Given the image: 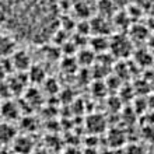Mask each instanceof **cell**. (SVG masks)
Segmentation results:
<instances>
[{
    "mask_svg": "<svg viewBox=\"0 0 154 154\" xmlns=\"http://www.w3.org/2000/svg\"><path fill=\"white\" fill-rule=\"evenodd\" d=\"M91 93H93L95 97H98V98L105 97L106 93H108V87H106V83H104V81H101V80L94 81L93 85H91Z\"/></svg>",
    "mask_w": 154,
    "mask_h": 154,
    "instance_id": "cell-18",
    "label": "cell"
},
{
    "mask_svg": "<svg viewBox=\"0 0 154 154\" xmlns=\"http://www.w3.org/2000/svg\"><path fill=\"white\" fill-rule=\"evenodd\" d=\"M41 97H42V95H41V93L37 88H27L25 90V100L28 102V105H31V106L38 105L41 102V100H42Z\"/></svg>",
    "mask_w": 154,
    "mask_h": 154,
    "instance_id": "cell-17",
    "label": "cell"
},
{
    "mask_svg": "<svg viewBox=\"0 0 154 154\" xmlns=\"http://www.w3.org/2000/svg\"><path fill=\"white\" fill-rule=\"evenodd\" d=\"M17 51L16 48V39L7 34H0V57H11L14 52Z\"/></svg>",
    "mask_w": 154,
    "mask_h": 154,
    "instance_id": "cell-7",
    "label": "cell"
},
{
    "mask_svg": "<svg viewBox=\"0 0 154 154\" xmlns=\"http://www.w3.org/2000/svg\"><path fill=\"white\" fill-rule=\"evenodd\" d=\"M44 90L46 91L48 94H51V95H53V94H56L57 91H59V84H57V81L55 80V79H46V80L44 81Z\"/></svg>",
    "mask_w": 154,
    "mask_h": 154,
    "instance_id": "cell-20",
    "label": "cell"
},
{
    "mask_svg": "<svg viewBox=\"0 0 154 154\" xmlns=\"http://www.w3.org/2000/svg\"><path fill=\"white\" fill-rule=\"evenodd\" d=\"M66 154H81V153L77 150V149H74V147H70V149H67Z\"/></svg>",
    "mask_w": 154,
    "mask_h": 154,
    "instance_id": "cell-29",
    "label": "cell"
},
{
    "mask_svg": "<svg viewBox=\"0 0 154 154\" xmlns=\"http://www.w3.org/2000/svg\"><path fill=\"white\" fill-rule=\"evenodd\" d=\"M126 153L125 154H146L144 153V149H143L140 144H129L126 147Z\"/></svg>",
    "mask_w": 154,
    "mask_h": 154,
    "instance_id": "cell-24",
    "label": "cell"
},
{
    "mask_svg": "<svg viewBox=\"0 0 154 154\" xmlns=\"http://www.w3.org/2000/svg\"><path fill=\"white\" fill-rule=\"evenodd\" d=\"M77 63L80 66H91L94 65V62L97 60V53L94 52L93 49H81V51H79V53H77Z\"/></svg>",
    "mask_w": 154,
    "mask_h": 154,
    "instance_id": "cell-12",
    "label": "cell"
},
{
    "mask_svg": "<svg viewBox=\"0 0 154 154\" xmlns=\"http://www.w3.org/2000/svg\"><path fill=\"white\" fill-rule=\"evenodd\" d=\"M134 62L137 63L140 67H144V69H149L153 66V53L151 51H147V49H137L134 51Z\"/></svg>",
    "mask_w": 154,
    "mask_h": 154,
    "instance_id": "cell-9",
    "label": "cell"
},
{
    "mask_svg": "<svg viewBox=\"0 0 154 154\" xmlns=\"http://www.w3.org/2000/svg\"><path fill=\"white\" fill-rule=\"evenodd\" d=\"M133 42L129 38V35L118 34L109 39V53L118 59H125L130 56L133 52Z\"/></svg>",
    "mask_w": 154,
    "mask_h": 154,
    "instance_id": "cell-2",
    "label": "cell"
},
{
    "mask_svg": "<svg viewBox=\"0 0 154 154\" xmlns=\"http://www.w3.org/2000/svg\"><path fill=\"white\" fill-rule=\"evenodd\" d=\"M149 108V105H147V98H142L139 97L136 101H134V105H133V109L136 114H140V112H144V111Z\"/></svg>",
    "mask_w": 154,
    "mask_h": 154,
    "instance_id": "cell-22",
    "label": "cell"
},
{
    "mask_svg": "<svg viewBox=\"0 0 154 154\" xmlns=\"http://www.w3.org/2000/svg\"><path fill=\"white\" fill-rule=\"evenodd\" d=\"M46 73H45L44 67L41 66H31V69L28 70V80L37 84H44V81L46 80Z\"/></svg>",
    "mask_w": 154,
    "mask_h": 154,
    "instance_id": "cell-15",
    "label": "cell"
},
{
    "mask_svg": "<svg viewBox=\"0 0 154 154\" xmlns=\"http://www.w3.org/2000/svg\"><path fill=\"white\" fill-rule=\"evenodd\" d=\"M85 123H87V129H88V132L91 134H95V136L104 133V132L106 130V119H105V116L101 115V114L88 115Z\"/></svg>",
    "mask_w": 154,
    "mask_h": 154,
    "instance_id": "cell-3",
    "label": "cell"
},
{
    "mask_svg": "<svg viewBox=\"0 0 154 154\" xmlns=\"http://www.w3.org/2000/svg\"><path fill=\"white\" fill-rule=\"evenodd\" d=\"M16 137V129L10 123H7V122L0 123V144H7L10 142H14Z\"/></svg>",
    "mask_w": 154,
    "mask_h": 154,
    "instance_id": "cell-11",
    "label": "cell"
},
{
    "mask_svg": "<svg viewBox=\"0 0 154 154\" xmlns=\"http://www.w3.org/2000/svg\"><path fill=\"white\" fill-rule=\"evenodd\" d=\"M147 105L150 109L154 111V94H151L150 97H147Z\"/></svg>",
    "mask_w": 154,
    "mask_h": 154,
    "instance_id": "cell-27",
    "label": "cell"
},
{
    "mask_svg": "<svg viewBox=\"0 0 154 154\" xmlns=\"http://www.w3.org/2000/svg\"><path fill=\"white\" fill-rule=\"evenodd\" d=\"M57 0H0V28L16 41L45 44L59 29Z\"/></svg>",
    "mask_w": 154,
    "mask_h": 154,
    "instance_id": "cell-1",
    "label": "cell"
},
{
    "mask_svg": "<svg viewBox=\"0 0 154 154\" xmlns=\"http://www.w3.org/2000/svg\"><path fill=\"white\" fill-rule=\"evenodd\" d=\"M23 126H24L25 129L32 130L35 128V121H34L32 118H24L23 119Z\"/></svg>",
    "mask_w": 154,
    "mask_h": 154,
    "instance_id": "cell-25",
    "label": "cell"
},
{
    "mask_svg": "<svg viewBox=\"0 0 154 154\" xmlns=\"http://www.w3.org/2000/svg\"><path fill=\"white\" fill-rule=\"evenodd\" d=\"M90 27H91V32L94 34V37H106L111 28L108 18L101 16L94 17L93 20H90Z\"/></svg>",
    "mask_w": 154,
    "mask_h": 154,
    "instance_id": "cell-6",
    "label": "cell"
},
{
    "mask_svg": "<svg viewBox=\"0 0 154 154\" xmlns=\"http://www.w3.org/2000/svg\"><path fill=\"white\" fill-rule=\"evenodd\" d=\"M0 115L6 121H16L20 116V109L18 105L13 101H4L0 104Z\"/></svg>",
    "mask_w": 154,
    "mask_h": 154,
    "instance_id": "cell-8",
    "label": "cell"
},
{
    "mask_svg": "<svg viewBox=\"0 0 154 154\" xmlns=\"http://www.w3.org/2000/svg\"><path fill=\"white\" fill-rule=\"evenodd\" d=\"M13 67L18 72H27L31 69V57L25 51H16L14 55L10 57Z\"/></svg>",
    "mask_w": 154,
    "mask_h": 154,
    "instance_id": "cell-5",
    "label": "cell"
},
{
    "mask_svg": "<svg viewBox=\"0 0 154 154\" xmlns=\"http://www.w3.org/2000/svg\"><path fill=\"white\" fill-rule=\"evenodd\" d=\"M130 2L139 4L149 17H154V0H130Z\"/></svg>",
    "mask_w": 154,
    "mask_h": 154,
    "instance_id": "cell-19",
    "label": "cell"
},
{
    "mask_svg": "<svg viewBox=\"0 0 154 154\" xmlns=\"http://www.w3.org/2000/svg\"><path fill=\"white\" fill-rule=\"evenodd\" d=\"M147 44H149V48H150L151 52H154V32L150 34V37H149V41H147Z\"/></svg>",
    "mask_w": 154,
    "mask_h": 154,
    "instance_id": "cell-26",
    "label": "cell"
},
{
    "mask_svg": "<svg viewBox=\"0 0 154 154\" xmlns=\"http://www.w3.org/2000/svg\"><path fill=\"white\" fill-rule=\"evenodd\" d=\"M108 142L111 147H121L126 142V134L121 129H111L108 133Z\"/></svg>",
    "mask_w": 154,
    "mask_h": 154,
    "instance_id": "cell-14",
    "label": "cell"
},
{
    "mask_svg": "<svg viewBox=\"0 0 154 154\" xmlns=\"http://www.w3.org/2000/svg\"><path fill=\"white\" fill-rule=\"evenodd\" d=\"M150 34L151 32L149 31L146 24H142V23H133V24L129 27V38L132 39L133 44L149 41Z\"/></svg>",
    "mask_w": 154,
    "mask_h": 154,
    "instance_id": "cell-4",
    "label": "cell"
},
{
    "mask_svg": "<svg viewBox=\"0 0 154 154\" xmlns=\"http://www.w3.org/2000/svg\"><path fill=\"white\" fill-rule=\"evenodd\" d=\"M77 65H79L77 60L72 56H66L65 60H62V69L65 70V72H67V73H73L74 70H76Z\"/></svg>",
    "mask_w": 154,
    "mask_h": 154,
    "instance_id": "cell-21",
    "label": "cell"
},
{
    "mask_svg": "<svg viewBox=\"0 0 154 154\" xmlns=\"http://www.w3.org/2000/svg\"><path fill=\"white\" fill-rule=\"evenodd\" d=\"M84 154H98L97 149H91V147H85Z\"/></svg>",
    "mask_w": 154,
    "mask_h": 154,
    "instance_id": "cell-28",
    "label": "cell"
},
{
    "mask_svg": "<svg viewBox=\"0 0 154 154\" xmlns=\"http://www.w3.org/2000/svg\"><path fill=\"white\" fill-rule=\"evenodd\" d=\"M35 154H48V151H45V150H39V151H37Z\"/></svg>",
    "mask_w": 154,
    "mask_h": 154,
    "instance_id": "cell-30",
    "label": "cell"
},
{
    "mask_svg": "<svg viewBox=\"0 0 154 154\" xmlns=\"http://www.w3.org/2000/svg\"><path fill=\"white\" fill-rule=\"evenodd\" d=\"M73 11L79 18H81V20H87V18L91 16V8H90V6L85 3L84 0H80V2H77V3L74 4Z\"/></svg>",
    "mask_w": 154,
    "mask_h": 154,
    "instance_id": "cell-16",
    "label": "cell"
},
{
    "mask_svg": "<svg viewBox=\"0 0 154 154\" xmlns=\"http://www.w3.org/2000/svg\"><path fill=\"white\" fill-rule=\"evenodd\" d=\"M13 143H14V150L20 154H28L29 151L32 150V142H31V139L27 137V136L16 137V140Z\"/></svg>",
    "mask_w": 154,
    "mask_h": 154,
    "instance_id": "cell-13",
    "label": "cell"
},
{
    "mask_svg": "<svg viewBox=\"0 0 154 154\" xmlns=\"http://www.w3.org/2000/svg\"><path fill=\"white\" fill-rule=\"evenodd\" d=\"M90 49H93L97 55L98 53L102 55V53L109 52V39H108V37H94L90 42Z\"/></svg>",
    "mask_w": 154,
    "mask_h": 154,
    "instance_id": "cell-10",
    "label": "cell"
},
{
    "mask_svg": "<svg viewBox=\"0 0 154 154\" xmlns=\"http://www.w3.org/2000/svg\"><path fill=\"white\" fill-rule=\"evenodd\" d=\"M108 105H109V108L114 111V112H119L121 105H122V100L119 97H111L109 100H108Z\"/></svg>",
    "mask_w": 154,
    "mask_h": 154,
    "instance_id": "cell-23",
    "label": "cell"
}]
</instances>
